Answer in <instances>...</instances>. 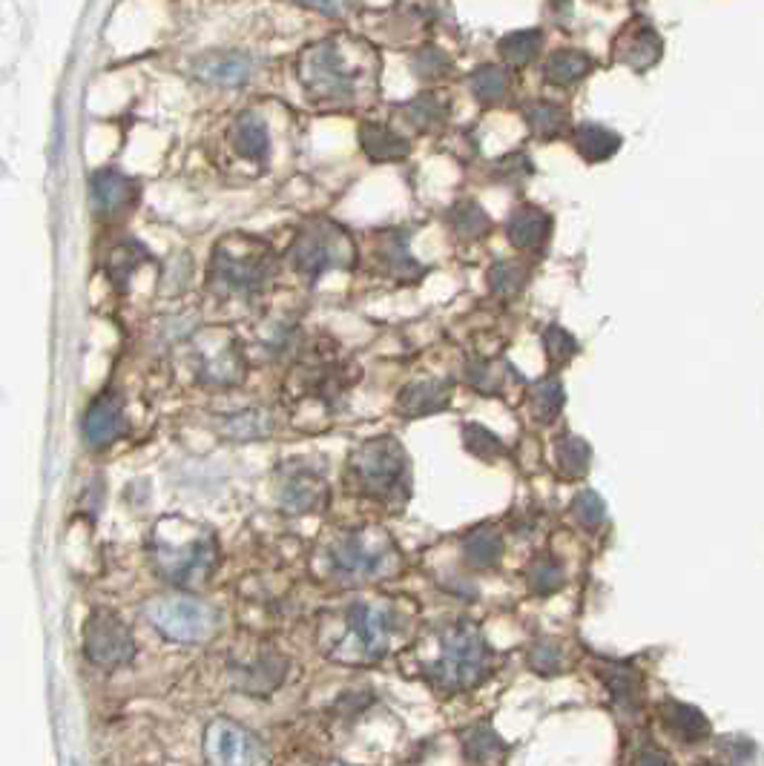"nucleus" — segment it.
I'll return each mask as SVG.
<instances>
[{
	"instance_id": "f257e3e1",
	"label": "nucleus",
	"mask_w": 764,
	"mask_h": 766,
	"mask_svg": "<svg viewBox=\"0 0 764 766\" xmlns=\"http://www.w3.org/2000/svg\"><path fill=\"white\" fill-rule=\"evenodd\" d=\"M276 276L273 247L250 233H231L213 247L208 285L222 299H254Z\"/></svg>"
},
{
	"instance_id": "f03ea898",
	"label": "nucleus",
	"mask_w": 764,
	"mask_h": 766,
	"mask_svg": "<svg viewBox=\"0 0 764 766\" xmlns=\"http://www.w3.org/2000/svg\"><path fill=\"white\" fill-rule=\"evenodd\" d=\"M348 482L362 497H371L385 506H403L411 494L406 448L394 436L368 440L350 454Z\"/></svg>"
},
{
	"instance_id": "7ed1b4c3",
	"label": "nucleus",
	"mask_w": 764,
	"mask_h": 766,
	"mask_svg": "<svg viewBox=\"0 0 764 766\" xmlns=\"http://www.w3.org/2000/svg\"><path fill=\"white\" fill-rule=\"evenodd\" d=\"M492 669V652L478 626L469 620H457L443 634V652L440 660L431 666V675L440 689L446 692H466L475 689Z\"/></svg>"
},
{
	"instance_id": "20e7f679",
	"label": "nucleus",
	"mask_w": 764,
	"mask_h": 766,
	"mask_svg": "<svg viewBox=\"0 0 764 766\" xmlns=\"http://www.w3.org/2000/svg\"><path fill=\"white\" fill-rule=\"evenodd\" d=\"M291 261L299 276L317 282L328 270H350L357 264V245L343 224L313 219L296 233Z\"/></svg>"
},
{
	"instance_id": "39448f33",
	"label": "nucleus",
	"mask_w": 764,
	"mask_h": 766,
	"mask_svg": "<svg viewBox=\"0 0 764 766\" xmlns=\"http://www.w3.org/2000/svg\"><path fill=\"white\" fill-rule=\"evenodd\" d=\"M296 78L322 103H345L357 96V70H348L336 40H319L296 61Z\"/></svg>"
},
{
	"instance_id": "423d86ee",
	"label": "nucleus",
	"mask_w": 764,
	"mask_h": 766,
	"mask_svg": "<svg viewBox=\"0 0 764 766\" xmlns=\"http://www.w3.org/2000/svg\"><path fill=\"white\" fill-rule=\"evenodd\" d=\"M147 620L156 626V632L164 634L175 643H205L213 638L222 626L219 608L205 601L187 597V594H164L147 603Z\"/></svg>"
},
{
	"instance_id": "0eeeda50",
	"label": "nucleus",
	"mask_w": 764,
	"mask_h": 766,
	"mask_svg": "<svg viewBox=\"0 0 764 766\" xmlns=\"http://www.w3.org/2000/svg\"><path fill=\"white\" fill-rule=\"evenodd\" d=\"M328 560L336 580L357 585L389 574L394 566V545L371 538L368 531H348L328 548Z\"/></svg>"
},
{
	"instance_id": "6e6552de",
	"label": "nucleus",
	"mask_w": 764,
	"mask_h": 766,
	"mask_svg": "<svg viewBox=\"0 0 764 766\" xmlns=\"http://www.w3.org/2000/svg\"><path fill=\"white\" fill-rule=\"evenodd\" d=\"M152 563H156L159 577H164L168 583L187 589V585L205 583L213 574L215 563H219V545H215V538L208 534V531L199 534L196 540H190L187 545L161 543L159 540Z\"/></svg>"
},
{
	"instance_id": "1a4fd4ad",
	"label": "nucleus",
	"mask_w": 764,
	"mask_h": 766,
	"mask_svg": "<svg viewBox=\"0 0 764 766\" xmlns=\"http://www.w3.org/2000/svg\"><path fill=\"white\" fill-rule=\"evenodd\" d=\"M84 655L98 669H121L133 664L136 640L130 626L110 608H96L84 623Z\"/></svg>"
},
{
	"instance_id": "9d476101",
	"label": "nucleus",
	"mask_w": 764,
	"mask_h": 766,
	"mask_svg": "<svg viewBox=\"0 0 764 766\" xmlns=\"http://www.w3.org/2000/svg\"><path fill=\"white\" fill-rule=\"evenodd\" d=\"M205 758L210 766H268L271 752L259 734L236 720L215 718L205 732Z\"/></svg>"
},
{
	"instance_id": "9b49d317",
	"label": "nucleus",
	"mask_w": 764,
	"mask_h": 766,
	"mask_svg": "<svg viewBox=\"0 0 764 766\" xmlns=\"http://www.w3.org/2000/svg\"><path fill=\"white\" fill-rule=\"evenodd\" d=\"M348 623V640L336 652H343L348 660L374 664L385 655L391 643V617L389 611L371 606V603H354L345 615Z\"/></svg>"
},
{
	"instance_id": "f8f14e48",
	"label": "nucleus",
	"mask_w": 764,
	"mask_h": 766,
	"mask_svg": "<svg viewBox=\"0 0 764 766\" xmlns=\"http://www.w3.org/2000/svg\"><path fill=\"white\" fill-rule=\"evenodd\" d=\"M138 201V184L133 178L104 166L89 178V205L101 219H119V215L130 213L133 205Z\"/></svg>"
},
{
	"instance_id": "ddd939ff",
	"label": "nucleus",
	"mask_w": 764,
	"mask_h": 766,
	"mask_svg": "<svg viewBox=\"0 0 764 766\" xmlns=\"http://www.w3.org/2000/svg\"><path fill=\"white\" fill-rule=\"evenodd\" d=\"M127 434V413L115 391L96 396L84 413V440L89 448H107Z\"/></svg>"
},
{
	"instance_id": "4468645a",
	"label": "nucleus",
	"mask_w": 764,
	"mask_h": 766,
	"mask_svg": "<svg viewBox=\"0 0 764 766\" xmlns=\"http://www.w3.org/2000/svg\"><path fill=\"white\" fill-rule=\"evenodd\" d=\"M256 61L236 49H213L193 61V75L213 87H242L250 81Z\"/></svg>"
},
{
	"instance_id": "2eb2a0df",
	"label": "nucleus",
	"mask_w": 764,
	"mask_h": 766,
	"mask_svg": "<svg viewBox=\"0 0 764 766\" xmlns=\"http://www.w3.org/2000/svg\"><path fill=\"white\" fill-rule=\"evenodd\" d=\"M328 503V485L317 471L308 468H291L282 477L279 485V506L285 508L287 514H311L325 508Z\"/></svg>"
},
{
	"instance_id": "dca6fc26",
	"label": "nucleus",
	"mask_w": 764,
	"mask_h": 766,
	"mask_svg": "<svg viewBox=\"0 0 764 766\" xmlns=\"http://www.w3.org/2000/svg\"><path fill=\"white\" fill-rule=\"evenodd\" d=\"M452 405V382L448 380H417L408 382L397 396V411L403 417H431L446 411Z\"/></svg>"
},
{
	"instance_id": "f3484780",
	"label": "nucleus",
	"mask_w": 764,
	"mask_h": 766,
	"mask_svg": "<svg viewBox=\"0 0 764 766\" xmlns=\"http://www.w3.org/2000/svg\"><path fill=\"white\" fill-rule=\"evenodd\" d=\"M552 233V215L538 205L515 207L506 219V238L518 250H541Z\"/></svg>"
},
{
	"instance_id": "a211bd4d",
	"label": "nucleus",
	"mask_w": 764,
	"mask_h": 766,
	"mask_svg": "<svg viewBox=\"0 0 764 766\" xmlns=\"http://www.w3.org/2000/svg\"><path fill=\"white\" fill-rule=\"evenodd\" d=\"M359 147L366 152V159L374 164H397V161H406L411 152L408 138H403L397 129H391L389 124H380V121H368L359 127Z\"/></svg>"
},
{
	"instance_id": "6ab92c4d",
	"label": "nucleus",
	"mask_w": 764,
	"mask_h": 766,
	"mask_svg": "<svg viewBox=\"0 0 764 766\" xmlns=\"http://www.w3.org/2000/svg\"><path fill=\"white\" fill-rule=\"evenodd\" d=\"M233 150L247 161H264L271 156V129L259 112H242L231 127Z\"/></svg>"
},
{
	"instance_id": "aec40b11",
	"label": "nucleus",
	"mask_w": 764,
	"mask_h": 766,
	"mask_svg": "<svg viewBox=\"0 0 764 766\" xmlns=\"http://www.w3.org/2000/svg\"><path fill=\"white\" fill-rule=\"evenodd\" d=\"M285 671H287L285 657L273 655V652H262V655L256 657L254 664L239 666V669L233 671V678H236V683H239L245 692L268 695V692H273V689L285 680Z\"/></svg>"
},
{
	"instance_id": "412c9836",
	"label": "nucleus",
	"mask_w": 764,
	"mask_h": 766,
	"mask_svg": "<svg viewBox=\"0 0 764 766\" xmlns=\"http://www.w3.org/2000/svg\"><path fill=\"white\" fill-rule=\"evenodd\" d=\"M215 431L224 440H233V443L264 440L273 431V417L262 408H245V411L224 413V417L215 419Z\"/></svg>"
},
{
	"instance_id": "4be33fe9",
	"label": "nucleus",
	"mask_w": 764,
	"mask_h": 766,
	"mask_svg": "<svg viewBox=\"0 0 764 766\" xmlns=\"http://www.w3.org/2000/svg\"><path fill=\"white\" fill-rule=\"evenodd\" d=\"M201 380L208 385H239L245 380V356H242L239 342H224L215 354L201 359Z\"/></svg>"
},
{
	"instance_id": "5701e85b",
	"label": "nucleus",
	"mask_w": 764,
	"mask_h": 766,
	"mask_svg": "<svg viewBox=\"0 0 764 766\" xmlns=\"http://www.w3.org/2000/svg\"><path fill=\"white\" fill-rule=\"evenodd\" d=\"M463 741V758L471 766H494L501 764L506 755V743L489 724H478V727L466 729L460 734Z\"/></svg>"
},
{
	"instance_id": "b1692460",
	"label": "nucleus",
	"mask_w": 764,
	"mask_h": 766,
	"mask_svg": "<svg viewBox=\"0 0 764 766\" xmlns=\"http://www.w3.org/2000/svg\"><path fill=\"white\" fill-rule=\"evenodd\" d=\"M399 112L420 133H434L448 121V101L440 92H420L411 101L399 103Z\"/></svg>"
},
{
	"instance_id": "393cba45",
	"label": "nucleus",
	"mask_w": 764,
	"mask_h": 766,
	"mask_svg": "<svg viewBox=\"0 0 764 766\" xmlns=\"http://www.w3.org/2000/svg\"><path fill=\"white\" fill-rule=\"evenodd\" d=\"M463 557L471 569H494L503 557V534L494 526H480L463 540Z\"/></svg>"
},
{
	"instance_id": "a878e982",
	"label": "nucleus",
	"mask_w": 764,
	"mask_h": 766,
	"mask_svg": "<svg viewBox=\"0 0 764 766\" xmlns=\"http://www.w3.org/2000/svg\"><path fill=\"white\" fill-rule=\"evenodd\" d=\"M590 55L581 49H557L543 64V78L552 87H569L575 81H581L590 72Z\"/></svg>"
},
{
	"instance_id": "bb28decb",
	"label": "nucleus",
	"mask_w": 764,
	"mask_h": 766,
	"mask_svg": "<svg viewBox=\"0 0 764 766\" xmlns=\"http://www.w3.org/2000/svg\"><path fill=\"white\" fill-rule=\"evenodd\" d=\"M541 29H515V33L503 35V38L497 40V52H501V58L506 61V66H515V70L532 64L534 58L541 55Z\"/></svg>"
},
{
	"instance_id": "cd10ccee",
	"label": "nucleus",
	"mask_w": 764,
	"mask_h": 766,
	"mask_svg": "<svg viewBox=\"0 0 764 766\" xmlns=\"http://www.w3.org/2000/svg\"><path fill=\"white\" fill-rule=\"evenodd\" d=\"M377 254H380L382 264H385V273H391V276H417L420 273V264L415 261V256L408 254V233H385L380 242V247H377Z\"/></svg>"
},
{
	"instance_id": "c85d7f7f",
	"label": "nucleus",
	"mask_w": 764,
	"mask_h": 766,
	"mask_svg": "<svg viewBox=\"0 0 764 766\" xmlns=\"http://www.w3.org/2000/svg\"><path fill=\"white\" fill-rule=\"evenodd\" d=\"M448 224H452L454 236L460 242H475L483 238L492 230V215L478 205V201H457L448 213Z\"/></svg>"
},
{
	"instance_id": "c756f323",
	"label": "nucleus",
	"mask_w": 764,
	"mask_h": 766,
	"mask_svg": "<svg viewBox=\"0 0 764 766\" xmlns=\"http://www.w3.org/2000/svg\"><path fill=\"white\" fill-rule=\"evenodd\" d=\"M147 259H150V256H147L144 245H138L136 238L119 242V245L110 250V256H107V273H110L112 285L127 287L130 276H133Z\"/></svg>"
},
{
	"instance_id": "7c9ffc66",
	"label": "nucleus",
	"mask_w": 764,
	"mask_h": 766,
	"mask_svg": "<svg viewBox=\"0 0 764 766\" xmlns=\"http://www.w3.org/2000/svg\"><path fill=\"white\" fill-rule=\"evenodd\" d=\"M575 147L587 161H606L621 147V138L597 124H583L575 129Z\"/></svg>"
},
{
	"instance_id": "2f4dec72",
	"label": "nucleus",
	"mask_w": 764,
	"mask_h": 766,
	"mask_svg": "<svg viewBox=\"0 0 764 766\" xmlns=\"http://www.w3.org/2000/svg\"><path fill=\"white\" fill-rule=\"evenodd\" d=\"M512 89V75L506 66H478L471 72V92L478 96V101L483 103H501L503 98L509 96Z\"/></svg>"
},
{
	"instance_id": "473e14b6",
	"label": "nucleus",
	"mask_w": 764,
	"mask_h": 766,
	"mask_svg": "<svg viewBox=\"0 0 764 766\" xmlns=\"http://www.w3.org/2000/svg\"><path fill=\"white\" fill-rule=\"evenodd\" d=\"M523 119L538 138L550 141V138H555V135L564 129L566 112L552 101H532V103H526Z\"/></svg>"
},
{
	"instance_id": "72a5a7b5",
	"label": "nucleus",
	"mask_w": 764,
	"mask_h": 766,
	"mask_svg": "<svg viewBox=\"0 0 764 766\" xmlns=\"http://www.w3.org/2000/svg\"><path fill=\"white\" fill-rule=\"evenodd\" d=\"M526 287V268L520 261H494L489 270V291L497 299H515Z\"/></svg>"
},
{
	"instance_id": "f704fd0d",
	"label": "nucleus",
	"mask_w": 764,
	"mask_h": 766,
	"mask_svg": "<svg viewBox=\"0 0 764 766\" xmlns=\"http://www.w3.org/2000/svg\"><path fill=\"white\" fill-rule=\"evenodd\" d=\"M463 445L469 448V454H475V457H480L483 462H494V459H501L503 454H506V445H503V440L494 431H489V428L478 425V422H466L463 425Z\"/></svg>"
},
{
	"instance_id": "c9c22d12",
	"label": "nucleus",
	"mask_w": 764,
	"mask_h": 766,
	"mask_svg": "<svg viewBox=\"0 0 764 766\" xmlns=\"http://www.w3.org/2000/svg\"><path fill=\"white\" fill-rule=\"evenodd\" d=\"M509 368V365H506ZM506 368L497 362H489V359H469L466 362V382H469L475 391H480V394H501L503 391V373H506Z\"/></svg>"
},
{
	"instance_id": "e433bc0d",
	"label": "nucleus",
	"mask_w": 764,
	"mask_h": 766,
	"mask_svg": "<svg viewBox=\"0 0 764 766\" xmlns=\"http://www.w3.org/2000/svg\"><path fill=\"white\" fill-rule=\"evenodd\" d=\"M411 72L420 81H440L452 72V58L440 47H420L411 58Z\"/></svg>"
},
{
	"instance_id": "4c0bfd02",
	"label": "nucleus",
	"mask_w": 764,
	"mask_h": 766,
	"mask_svg": "<svg viewBox=\"0 0 764 766\" xmlns=\"http://www.w3.org/2000/svg\"><path fill=\"white\" fill-rule=\"evenodd\" d=\"M532 411L534 417L541 422H552L564 405V391H560V382L557 380H541L532 385Z\"/></svg>"
},
{
	"instance_id": "58836bf2",
	"label": "nucleus",
	"mask_w": 764,
	"mask_h": 766,
	"mask_svg": "<svg viewBox=\"0 0 764 766\" xmlns=\"http://www.w3.org/2000/svg\"><path fill=\"white\" fill-rule=\"evenodd\" d=\"M543 345H546V354H550L552 362L557 365L566 362V359L578 350V342H575L564 328H557V324L546 328V333H543Z\"/></svg>"
},
{
	"instance_id": "ea45409f",
	"label": "nucleus",
	"mask_w": 764,
	"mask_h": 766,
	"mask_svg": "<svg viewBox=\"0 0 764 766\" xmlns=\"http://www.w3.org/2000/svg\"><path fill=\"white\" fill-rule=\"evenodd\" d=\"M526 175H532V164H529V159L520 156V152L506 156V159H497V164H494V178L501 184L523 182Z\"/></svg>"
},
{
	"instance_id": "a19ab883",
	"label": "nucleus",
	"mask_w": 764,
	"mask_h": 766,
	"mask_svg": "<svg viewBox=\"0 0 764 766\" xmlns=\"http://www.w3.org/2000/svg\"><path fill=\"white\" fill-rule=\"evenodd\" d=\"M557 583H560V571H557V566L550 557H543V560H538L529 569V585H532L534 592H552Z\"/></svg>"
},
{
	"instance_id": "79ce46f5",
	"label": "nucleus",
	"mask_w": 764,
	"mask_h": 766,
	"mask_svg": "<svg viewBox=\"0 0 764 766\" xmlns=\"http://www.w3.org/2000/svg\"><path fill=\"white\" fill-rule=\"evenodd\" d=\"M296 3L317 9V12H322V15H340V12L348 7V0H296Z\"/></svg>"
},
{
	"instance_id": "37998d69",
	"label": "nucleus",
	"mask_w": 764,
	"mask_h": 766,
	"mask_svg": "<svg viewBox=\"0 0 764 766\" xmlns=\"http://www.w3.org/2000/svg\"><path fill=\"white\" fill-rule=\"evenodd\" d=\"M331 766H348V764H331Z\"/></svg>"
}]
</instances>
